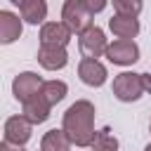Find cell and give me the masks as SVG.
I'll use <instances>...</instances> for the list:
<instances>
[{
	"instance_id": "obj_1",
	"label": "cell",
	"mask_w": 151,
	"mask_h": 151,
	"mask_svg": "<svg viewBox=\"0 0 151 151\" xmlns=\"http://www.w3.org/2000/svg\"><path fill=\"white\" fill-rule=\"evenodd\" d=\"M94 104L87 99H78L73 101L61 120V130L66 132V137L71 139L73 146H90L97 130H94Z\"/></svg>"
},
{
	"instance_id": "obj_2",
	"label": "cell",
	"mask_w": 151,
	"mask_h": 151,
	"mask_svg": "<svg viewBox=\"0 0 151 151\" xmlns=\"http://www.w3.org/2000/svg\"><path fill=\"white\" fill-rule=\"evenodd\" d=\"M146 92L144 87V73L123 71L113 78V97L118 101H137Z\"/></svg>"
},
{
	"instance_id": "obj_3",
	"label": "cell",
	"mask_w": 151,
	"mask_h": 151,
	"mask_svg": "<svg viewBox=\"0 0 151 151\" xmlns=\"http://www.w3.org/2000/svg\"><path fill=\"white\" fill-rule=\"evenodd\" d=\"M61 19L78 35L92 26V12L87 9V5L83 0H66L64 2V9H61Z\"/></svg>"
},
{
	"instance_id": "obj_4",
	"label": "cell",
	"mask_w": 151,
	"mask_h": 151,
	"mask_svg": "<svg viewBox=\"0 0 151 151\" xmlns=\"http://www.w3.org/2000/svg\"><path fill=\"white\" fill-rule=\"evenodd\" d=\"M78 47H80L83 57H87V59H97V57L106 54L109 42H106L104 31H101L99 26H94V24H92L87 31H83V33L78 35Z\"/></svg>"
},
{
	"instance_id": "obj_5",
	"label": "cell",
	"mask_w": 151,
	"mask_h": 151,
	"mask_svg": "<svg viewBox=\"0 0 151 151\" xmlns=\"http://www.w3.org/2000/svg\"><path fill=\"white\" fill-rule=\"evenodd\" d=\"M106 59L116 66H132L139 59V47L134 40H113L106 47Z\"/></svg>"
},
{
	"instance_id": "obj_6",
	"label": "cell",
	"mask_w": 151,
	"mask_h": 151,
	"mask_svg": "<svg viewBox=\"0 0 151 151\" xmlns=\"http://www.w3.org/2000/svg\"><path fill=\"white\" fill-rule=\"evenodd\" d=\"M42 85H45V80L38 76V73H33V71H24V73H19L14 80H12V94H14V99L17 101H28L31 97H35L40 90H42Z\"/></svg>"
},
{
	"instance_id": "obj_7",
	"label": "cell",
	"mask_w": 151,
	"mask_h": 151,
	"mask_svg": "<svg viewBox=\"0 0 151 151\" xmlns=\"http://www.w3.org/2000/svg\"><path fill=\"white\" fill-rule=\"evenodd\" d=\"M31 130H33V123L24 113L21 116H9L5 120V137H2V142H9L14 146H24L31 139Z\"/></svg>"
},
{
	"instance_id": "obj_8",
	"label": "cell",
	"mask_w": 151,
	"mask_h": 151,
	"mask_svg": "<svg viewBox=\"0 0 151 151\" xmlns=\"http://www.w3.org/2000/svg\"><path fill=\"white\" fill-rule=\"evenodd\" d=\"M73 31L64 24V21H45L40 28V45H50V47H66L71 40Z\"/></svg>"
},
{
	"instance_id": "obj_9",
	"label": "cell",
	"mask_w": 151,
	"mask_h": 151,
	"mask_svg": "<svg viewBox=\"0 0 151 151\" xmlns=\"http://www.w3.org/2000/svg\"><path fill=\"white\" fill-rule=\"evenodd\" d=\"M78 76H80V80H83L85 85H90V87H101V85L106 83V78H109L106 66H104L99 59H87V57L80 59V64H78Z\"/></svg>"
},
{
	"instance_id": "obj_10",
	"label": "cell",
	"mask_w": 151,
	"mask_h": 151,
	"mask_svg": "<svg viewBox=\"0 0 151 151\" xmlns=\"http://www.w3.org/2000/svg\"><path fill=\"white\" fill-rule=\"evenodd\" d=\"M38 61L42 68L47 71H59L68 64V52L66 47H50V45H40L38 50Z\"/></svg>"
},
{
	"instance_id": "obj_11",
	"label": "cell",
	"mask_w": 151,
	"mask_h": 151,
	"mask_svg": "<svg viewBox=\"0 0 151 151\" xmlns=\"http://www.w3.org/2000/svg\"><path fill=\"white\" fill-rule=\"evenodd\" d=\"M21 106H24V116H26L33 125L45 123V120L50 118V109H52V104L42 97V92H38L35 97H31L28 101H24Z\"/></svg>"
},
{
	"instance_id": "obj_12",
	"label": "cell",
	"mask_w": 151,
	"mask_h": 151,
	"mask_svg": "<svg viewBox=\"0 0 151 151\" xmlns=\"http://www.w3.org/2000/svg\"><path fill=\"white\" fill-rule=\"evenodd\" d=\"M21 31H24L21 19H19L14 12L2 9V12H0V42H2V45L14 42L17 38H21Z\"/></svg>"
},
{
	"instance_id": "obj_13",
	"label": "cell",
	"mask_w": 151,
	"mask_h": 151,
	"mask_svg": "<svg viewBox=\"0 0 151 151\" xmlns=\"http://www.w3.org/2000/svg\"><path fill=\"white\" fill-rule=\"evenodd\" d=\"M109 28L113 31L116 38L120 40H132L139 33V21L137 17H127V14H116L109 19Z\"/></svg>"
},
{
	"instance_id": "obj_14",
	"label": "cell",
	"mask_w": 151,
	"mask_h": 151,
	"mask_svg": "<svg viewBox=\"0 0 151 151\" xmlns=\"http://www.w3.org/2000/svg\"><path fill=\"white\" fill-rule=\"evenodd\" d=\"M19 12H21V19L38 26V24H45V17H47V2L45 0H24L19 5Z\"/></svg>"
},
{
	"instance_id": "obj_15",
	"label": "cell",
	"mask_w": 151,
	"mask_h": 151,
	"mask_svg": "<svg viewBox=\"0 0 151 151\" xmlns=\"http://www.w3.org/2000/svg\"><path fill=\"white\" fill-rule=\"evenodd\" d=\"M71 149V139L66 137L64 130H47L42 134V142H40V151H68Z\"/></svg>"
},
{
	"instance_id": "obj_16",
	"label": "cell",
	"mask_w": 151,
	"mask_h": 151,
	"mask_svg": "<svg viewBox=\"0 0 151 151\" xmlns=\"http://www.w3.org/2000/svg\"><path fill=\"white\" fill-rule=\"evenodd\" d=\"M42 97L54 106V104H59L64 97H66V92H68V87H66V83L64 80H45V85H42Z\"/></svg>"
},
{
	"instance_id": "obj_17",
	"label": "cell",
	"mask_w": 151,
	"mask_h": 151,
	"mask_svg": "<svg viewBox=\"0 0 151 151\" xmlns=\"http://www.w3.org/2000/svg\"><path fill=\"white\" fill-rule=\"evenodd\" d=\"M90 149H92V151H118V139L111 134L109 127H104V130H99V132L94 134Z\"/></svg>"
},
{
	"instance_id": "obj_18",
	"label": "cell",
	"mask_w": 151,
	"mask_h": 151,
	"mask_svg": "<svg viewBox=\"0 0 151 151\" xmlns=\"http://www.w3.org/2000/svg\"><path fill=\"white\" fill-rule=\"evenodd\" d=\"M111 2L118 14H127V17H139V12L144 7L142 0H111Z\"/></svg>"
},
{
	"instance_id": "obj_19",
	"label": "cell",
	"mask_w": 151,
	"mask_h": 151,
	"mask_svg": "<svg viewBox=\"0 0 151 151\" xmlns=\"http://www.w3.org/2000/svg\"><path fill=\"white\" fill-rule=\"evenodd\" d=\"M83 2L87 5V9H90L92 14H99V12L106 7V2H109V0H83Z\"/></svg>"
},
{
	"instance_id": "obj_20",
	"label": "cell",
	"mask_w": 151,
	"mask_h": 151,
	"mask_svg": "<svg viewBox=\"0 0 151 151\" xmlns=\"http://www.w3.org/2000/svg\"><path fill=\"white\" fill-rule=\"evenodd\" d=\"M0 151H21V146H14V144H9V142H2V144H0Z\"/></svg>"
},
{
	"instance_id": "obj_21",
	"label": "cell",
	"mask_w": 151,
	"mask_h": 151,
	"mask_svg": "<svg viewBox=\"0 0 151 151\" xmlns=\"http://www.w3.org/2000/svg\"><path fill=\"white\" fill-rule=\"evenodd\" d=\"M144 87H146V92L151 94V73H144Z\"/></svg>"
},
{
	"instance_id": "obj_22",
	"label": "cell",
	"mask_w": 151,
	"mask_h": 151,
	"mask_svg": "<svg viewBox=\"0 0 151 151\" xmlns=\"http://www.w3.org/2000/svg\"><path fill=\"white\" fill-rule=\"evenodd\" d=\"M12 2H14V5H21V2H24V0H12Z\"/></svg>"
},
{
	"instance_id": "obj_23",
	"label": "cell",
	"mask_w": 151,
	"mask_h": 151,
	"mask_svg": "<svg viewBox=\"0 0 151 151\" xmlns=\"http://www.w3.org/2000/svg\"><path fill=\"white\" fill-rule=\"evenodd\" d=\"M144 151H151V144H146V149H144Z\"/></svg>"
},
{
	"instance_id": "obj_24",
	"label": "cell",
	"mask_w": 151,
	"mask_h": 151,
	"mask_svg": "<svg viewBox=\"0 0 151 151\" xmlns=\"http://www.w3.org/2000/svg\"><path fill=\"white\" fill-rule=\"evenodd\" d=\"M149 130H151V123H149Z\"/></svg>"
}]
</instances>
